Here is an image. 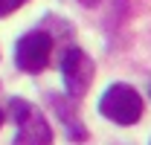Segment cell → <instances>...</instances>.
<instances>
[{
  "label": "cell",
  "mask_w": 151,
  "mask_h": 145,
  "mask_svg": "<svg viewBox=\"0 0 151 145\" xmlns=\"http://www.w3.org/2000/svg\"><path fill=\"white\" fill-rule=\"evenodd\" d=\"M52 55V38L47 32H26L15 44V64L23 72H41L50 64Z\"/></svg>",
  "instance_id": "cell-4"
},
{
  "label": "cell",
  "mask_w": 151,
  "mask_h": 145,
  "mask_svg": "<svg viewBox=\"0 0 151 145\" xmlns=\"http://www.w3.org/2000/svg\"><path fill=\"white\" fill-rule=\"evenodd\" d=\"M0 125H3V110H0Z\"/></svg>",
  "instance_id": "cell-7"
},
{
  "label": "cell",
  "mask_w": 151,
  "mask_h": 145,
  "mask_svg": "<svg viewBox=\"0 0 151 145\" xmlns=\"http://www.w3.org/2000/svg\"><path fill=\"white\" fill-rule=\"evenodd\" d=\"M12 116L18 125V145H52L50 125L26 99H12Z\"/></svg>",
  "instance_id": "cell-2"
},
{
  "label": "cell",
  "mask_w": 151,
  "mask_h": 145,
  "mask_svg": "<svg viewBox=\"0 0 151 145\" xmlns=\"http://www.w3.org/2000/svg\"><path fill=\"white\" fill-rule=\"evenodd\" d=\"M99 113L105 119H111L116 125H134L142 116V99L131 84H111L102 93L99 102Z\"/></svg>",
  "instance_id": "cell-1"
},
{
  "label": "cell",
  "mask_w": 151,
  "mask_h": 145,
  "mask_svg": "<svg viewBox=\"0 0 151 145\" xmlns=\"http://www.w3.org/2000/svg\"><path fill=\"white\" fill-rule=\"evenodd\" d=\"M93 61H90V55L84 52V50H78V47H70L64 58H61V75H64V87L67 93L73 96V99H81L87 87H90V81H93Z\"/></svg>",
  "instance_id": "cell-3"
},
{
  "label": "cell",
  "mask_w": 151,
  "mask_h": 145,
  "mask_svg": "<svg viewBox=\"0 0 151 145\" xmlns=\"http://www.w3.org/2000/svg\"><path fill=\"white\" fill-rule=\"evenodd\" d=\"M26 0H0V18H6V15H12L15 9H20Z\"/></svg>",
  "instance_id": "cell-5"
},
{
  "label": "cell",
  "mask_w": 151,
  "mask_h": 145,
  "mask_svg": "<svg viewBox=\"0 0 151 145\" xmlns=\"http://www.w3.org/2000/svg\"><path fill=\"white\" fill-rule=\"evenodd\" d=\"M81 3H87V6H93V3H96V0H81Z\"/></svg>",
  "instance_id": "cell-6"
}]
</instances>
